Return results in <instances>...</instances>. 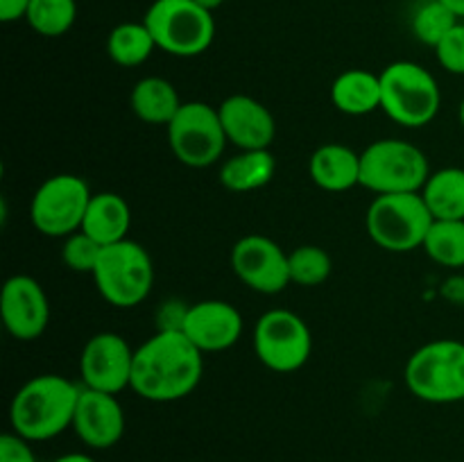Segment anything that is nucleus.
<instances>
[{
    "mask_svg": "<svg viewBox=\"0 0 464 462\" xmlns=\"http://www.w3.org/2000/svg\"><path fill=\"white\" fill-rule=\"evenodd\" d=\"M32 0H0V21L16 23L25 18Z\"/></svg>",
    "mask_w": 464,
    "mask_h": 462,
    "instance_id": "obj_32",
    "label": "nucleus"
},
{
    "mask_svg": "<svg viewBox=\"0 0 464 462\" xmlns=\"http://www.w3.org/2000/svg\"><path fill=\"white\" fill-rule=\"evenodd\" d=\"M442 294L447 302L456 303V306H464V276L456 274L451 276V279L444 281Z\"/></svg>",
    "mask_w": 464,
    "mask_h": 462,
    "instance_id": "obj_33",
    "label": "nucleus"
},
{
    "mask_svg": "<svg viewBox=\"0 0 464 462\" xmlns=\"http://www.w3.org/2000/svg\"><path fill=\"white\" fill-rule=\"evenodd\" d=\"M75 0H32L27 7L25 23L41 36H62L75 25Z\"/></svg>",
    "mask_w": 464,
    "mask_h": 462,
    "instance_id": "obj_26",
    "label": "nucleus"
},
{
    "mask_svg": "<svg viewBox=\"0 0 464 462\" xmlns=\"http://www.w3.org/2000/svg\"><path fill=\"white\" fill-rule=\"evenodd\" d=\"M331 102L347 116H367L381 109V75L362 68L340 72L331 84Z\"/></svg>",
    "mask_w": 464,
    "mask_h": 462,
    "instance_id": "obj_21",
    "label": "nucleus"
},
{
    "mask_svg": "<svg viewBox=\"0 0 464 462\" xmlns=\"http://www.w3.org/2000/svg\"><path fill=\"white\" fill-rule=\"evenodd\" d=\"M143 23L152 32L157 48L172 57H198L216 39V18L195 0H154Z\"/></svg>",
    "mask_w": 464,
    "mask_h": 462,
    "instance_id": "obj_5",
    "label": "nucleus"
},
{
    "mask_svg": "<svg viewBox=\"0 0 464 462\" xmlns=\"http://www.w3.org/2000/svg\"><path fill=\"white\" fill-rule=\"evenodd\" d=\"M420 193L435 220H464V168L430 172Z\"/></svg>",
    "mask_w": 464,
    "mask_h": 462,
    "instance_id": "obj_23",
    "label": "nucleus"
},
{
    "mask_svg": "<svg viewBox=\"0 0 464 462\" xmlns=\"http://www.w3.org/2000/svg\"><path fill=\"white\" fill-rule=\"evenodd\" d=\"M134 351L122 335L111 331L91 335L80 356L82 388L107 394H121L131 388Z\"/></svg>",
    "mask_w": 464,
    "mask_h": 462,
    "instance_id": "obj_12",
    "label": "nucleus"
},
{
    "mask_svg": "<svg viewBox=\"0 0 464 462\" xmlns=\"http://www.w3.org/2000/svg\"><path fill=\"white\" fill-rule=\"evenodd\" d=\"M195 3L202 5L204 9H208V12H216V9L220 7V5L225 3V0H195Z\"/></svg>",
    "mask_w": 464,
    "mask_h": 462,
    "instance_id": "obj_36",
    "label": "nucleus"
},
{
    "mask_svg": "<svg viewBox=\"0 0 464 462\" xmlns=\"http://www.w3.org/2000/svg\"><path fill=\"white\" fill-rule=\"evenodd\" d=\"M231 270L247 288L276 294L290 285L288 252L263 234H249L231 247Z\"/></svg>",
    "mask_w": 464,
    "mask_h": 462,
    "instance_id": "obj_13",
    "label": "nucleus"
},
{
    "mask_svg": "<svg viewBox=\"0 0 464 462\" xmlns=\"http://www.w3.org/2000/svg\"><path fill=\"white\" fill-rule=\"evenodd\" d=\"M415 3H424V0H415Z\"/></svg>",
    "mask_w": 464,
    "mask_h": 462,
    "instance_id": "obj_38",
    "label": "nucleus"
},
{
    "mask_svg": "<svg viewBox=\"0 0 464 462\" xmlns=\"http://www.w3.org/2000/svg\"><path fill=\"white\" fill-rule=\"evenodd\" d=\"M256 358L276 374L302 370L313 351V335L306 322L288 308H272L254 326Z\"/></svg>",
    "mask_w": 464,
    "mask_h": 462,
    "instance_id": "obj_11",
    "label": "nucleus"
},
{
    "mask_svg": "<svg viewBox=\"0 0 464 462\" xmlns=\"http://www.w3.org/2000/svg\"><path fill=\"white\" fill-rule=\"evenodd\" d=\"M222 127L229 143L238 149H270L276 136V122L270 109L245 93L229 95L218 104Z\"/></svg>",
    "mask_w": 464,
    "mask_h": 462,
    "instance_id": "obj_17",
    "label": "nucleus"
},
{
    "mask_svg": "<svg viewBox=\"0 0 464 462\" xmlns=\"http://www.w3.org/2000/svg\"><path fill=\"white\" fill-rule=\"evenodd\" d=\"M442 107V91L429 68L417 62H394L381 71V109L397 125L424 127Z\"/></svg>",
    "mask_w": 464,
    "mask_h": 462,
    "instance_id": "obj_3",
    "label": "nucleus"
},
{
    "mask_svg": "<svg viewBox=\"0 0 464 462\" xmlns=\"http://www.w3.org/2000/svg\"><path fill=\"white\" fill-rule=\"evenodd\" d=\"M0 462H36L30 439L21 438L14 430L5 433L0 438Z\"/></svg>",
    "mask_w": 464,
    "mask_h": 462,
    "instance_id": "obj_31",
    "label": "nucleus"
},
{
    "mask_svg": "<svg viewBox=\"0 0 464 462\" xmlns=\"http://www.w3.org/2000/svg\"><path fill=\"white\" fill-rule=\"evenodd\" d=\"M0 320L12 338L23 342L41 338L50 322V302L44 285L30 274L9 276L0 290Z\"/></svg>",
    "mask_w": 464,
    "mask_h": 462,
    "instance_id": "obj_14",
    "label": "nucleus"
},
{
    "mask_svg": "<svg viewBox=\"0 0 464 462\" xmlns=\"http://www.w3.org/2000/svg\"><path fill=\"white\" fill-rule=\"evenodd\" d=\"M433 222L435 217L430 216L421 193L376 195L365 216L370 238L381 249L394 254L421 247Z\"/></svg>",
    "mask_w": 464,
    "mask_h": 462,
    "instance_id": "obj_8",
    "label": "nucleus"
},
{
    "mask_svg": "<svg viewBox=\"0 0 464 462\" xmlns=\"http://www.w3.org/2000/svg\"><path fill=\"white\" fill-rule=\"evenodd\" d=\"M458 118H460V125H462V130H464V98H462V102H460V109H458Z\"/></svg>",
    "mask_w": 464,
    "mask_h": 462,
    "instance_id": "obj_37",
    "label": "nucleus"
},
{
    "mask_svg": "<svg viewBox=\"0 0 464 462\" xmlns=\"http://www.w3.org/2000/svg\"><path fill=\"white\" fill-rule=\"evenodd\" d=\"M308 175L329 193H344L361 186V154L343 143H326L308 159Z\"/></svg>",
    "mask_w": 464,
    "mask_h": 462,
    "instance_id": "obj_18",
    "label": "nucleus"
},
{
    "mask_svg": "<svg viewBox=\"0 0 464 462\" xmlns=\"http://www.w3.org/2000/svg\"><path fill=\"white\" fill-rule=\"evenodd\" d=\"M100 254H102V245L82 229L63 238L62 261L68 270L80 272V274H93L95 265L100 261Z\"/></svg>",
    "mask_w": 464,
    "mask_h": 462,
    "instance_id": "obj_29",
    "label": "nucleus"
},
{
    "mask_svg": "<svg viewBox=\"0 0 464 462\" xmlns=\"http://www.w3.org/2000/svg\"><path fill=\"white\" fill-rule=\"evenodd\" d=\"M440 66L451 75H464V23H458L435 48Z\"/></svg>",
    "mask_w": 464,
    "mask_h": 462,
    "instance_id": "obj_30",
    "label": "nucleus"
},
{
    "mask_svg": "<svg viewBox=\"0 0 464 462\" xmlns=\"http://www.w3.org/2000/svg\"><path fill=\"white\" fill-rule=\"evenodd\" d=\"M91 197L93 193L82 177L68 172L48 177L32 195V225L48 238H68L82 229Z\"/></svg>",
    "mask_w": 464,
    "mask_h": 462,
    "instance_id": "obj_10",
    "label": "nucleus"
},
{
    "mask_svg": "<svg viewBox=\"0 0 464 462\" xmlns=\"http://www.w3.org/2000/svg\"><path fill=\"white\" fill-rule=\"evenodd\" d=\"M202 374L204 353L181 329H161L134 351L130 390L145 401H179L198 388Z\"/></svg>",
    "mask_w": 464,
    "mask_h": 462,
    "instance_id": "obj_1",
    "label": "nucleus"
},
{
    "mask_svg": "<svg viewBox=\"0 0 464 462\" xmlns=\"http://www.w3.org/2000/svg\"><path fill=\"white\" fill-rule=\"evenodd\" d=\"M168 130V143L181 166L211 168L227 148L220 113L207 102H184Z\"/></svg>",
    "mask_w": 464,
    "mask_h": 462,
    "instance_id": "obj_9",
    "label": "nucleus"
},
{
    "mask_svg": "<svg viewBox=\"0 0 464 462\" xmlns=\"http://www.w3.org/2000/svg\"><path fill=\"white\" fill-rule=\"evenodd\" d=\"M130 226L131 208L122 195L111 193V190L93 193L84 213V222H82L84 234H89L102 247H107V245L125 240L130 234Z\"/></svg>",
    "mask_w": 464,
    "mask_h": 462,
    "instance_id": "obj_19",
    "label": "nucleus"
},
{
    "mask_svg": "<svg viewBox=\"0 0 464 462\" xmlns=\"http://www.w3.org/2000/svg\"><path fill=\"white\" fill-rule=\"evenodd\" d=\"M154 50H157V41L143 21L121 23L107 36L109 59L122 68L140 66L152 57Z\"/></svg>",
    "mask_w": 464,
    "mask_h": 462,
    "instance_id": "obj_24",
    "label": "nucleus"
},
{
    "mask_svg": "<svg viewBox=\"0 0 464 462\" xmlns=\"http://www.w3.org/2000/svg\"><path fill=\"white\" fill-rule=\"evenodd\" d=\"M458 18H464V0H442Z\"/></svg>",
    "mask_w": 464,
    "mask_h": 462,
    "instance_id": "obj_35",
    "label": "nucleus"
},
{
    "mask_svg": "<svg viewBox=\"0 0 464 462\" xmlns=\"http://www.w3.org/2000/svg\"><path fill=\"white\" fill-rule=\"evenodd\" d=\"M276 161L270 149H240L220 166L218 179L231 193H252L275 179Z\"/></svg>",
    "mask_w": 464,
    "mask_h": 462,
    "instance_id": "obj_20",
    "label": "nucleus"
},
{
    "mask_svg": "<svg viewBox=\"0 0 464 462\" xmlns=\"http://www.w3.org/2000/svg\"><path fill=\"white\" fill-rule=\"evenodd\" d=\"M421 247L438 265L464 267V220H435Z\"/></svg>",
    "mask_w": 464,
    "mask_h": 462,
    "instance_id": "obj_25",
    "label": "nucleus"
},
{
    "mask_svg": "<svg viewBox=\"0 0 464 462\" xmlns=\"http://www.w3.org/2000/svg\"><path fill=\"white\" fill-rule=\"evenodd\" d=\"M243 315L236 306L222 299H204L186 308L177 329L202 353L227 351L243 335Z\"/></svg>",
    "mask_w": 464,
    "mask_h": 462,
    "instance_id": "obj_15",
    "label": "nucleus"
},
{
    "mask_svg": "<svg viewBox=\"0 0 464 462\" xmlns=\"http://www.w3.org/2000/svg\"><path fill=\"white\" fill-rule=\"evenodd\" d=\"M331 270H334V261L326 249L317 247V245H299L288 254L290 284L315 288L329 279Z\"/></svg>",
    "mask_w": 464,
    "mask_h": 462,
    "instance_id": "obj_27",
    "label": "nucleus"
},
{
    "mask_svg": "<svg viewBox=\"0 0 464 462\" xmlns=\"http://www.w3.org/2000/svg\"><path fill=\"white\" fill-rule=\"evenodd\" d=\"M131 111L136 113V118L148 125H170L172 118L177 116V111L181 109V100L177 89L172 86V82L163 80V77L150 75L143 77L134 84L130 95Z\"/></svg>",
    "mask_w": 464,
    "mask_h": 462,
    "instance_id": "obj_22",
    "label": "nucleus"
},
{
    "mask_svg": "<svg viewBox=\"0 0 464 462\" xmlns=\"http://www.w3.org/2000/svg\"><path fill=\"white\" fill-rule=\"evenodd\" d=\"M82 385L62 374L25 380L9 403L12 430L30 442H45L72 428Z\"/></svg>",
    "mask_w": 464,
    "mask_h": 462,
    "instance_id": "obj_2",
    "label": "nucleus"
},
{
    "mask_svg": "<svg viewBox=\"0 0 464 462\" xmlns=\"http://www.w3.org/2000/svg\"><path fill=\"white\" fill-rule=\"evenodd\" d=\"M403 380L426 403L464 401V342L444 338L421 344L408 358Z\"/></svg>",
    "mask_w": 464,
    "mask_h": 462,
    "instance_id": "obj_4",
    "label": "nucleus"
},
{
    "mask_svg": "<svg viewBox=\"0 0 464 462\" xmlns=\"http://www.w3.org/2000/svg\"><path fill=\"white\" fill-rule=\"evenodd\" d=\"M125 410L116 394L82 388L72 430L89 448H111L125 435Z\"/></svg>",
    "mask_w": 464,
    "mask_h": 462,
    "instance_id": "obj_16",
    "label": "nucleus"
},
{
    "mask_svg": "<svg viewBox=\"0 0 464 462\" xmlns=\"http://www.w3.org/2000/svg\"><path fill=\"white\" fill-rule=\"evenodd\" d=\"M460 23V18L442 0H424L412 16V34L429 48H438L440 41Z\"/></svg>",
    "mask_w": 464,
    "mask_h": 462,
    "instance_id": "obj_28",
    "label": "nucleus"
},
{
    "mask_svg": "<svg viewBox=\"0 0 464 462\" xmlns=\"http://www.w3.org/2000/svg\"><path fill=\"white\" fill-rule=\"evenodd\" d=\"M91 276L104 302L116 308H134L152 293L154 265L143 245L125 238L102 247Z\"/></svg>",
    "mask_w": 464,
    "mask_h": 462,
    "instance_id": "obj_7",
    "label": "nucleus"
},
{
    "mask_svg": "<svg viewBox=\"0 0 464 462\" xmlns=\"http://www.w3.org/2000/svg\"><path fill=\"white\" fill-rule=\"evenodd\" d=\"M53 462H95V457H91L89 453H63Z\"/></svg>",
    "mask_w": 464,
    "mask_h": 462,
    "instance_id": "obj_34",
    "label": "nucleus"
},
{
    "mask_svg": "<svg viewBox=\"0 0 464 462\" xmlns=\"http://www.w3.org/2000/svg\"><path fill=\"white\" fill-rule=\"evenodd\" d=\"M429 177V159L408 140L381 139L361 152V186L376 195L420 193Z\"/></svg>",
    "mask_w": 464,
    "mask_h": 462,
    "instance_id": "obj_6",
    "label": "nucleus"
}]
</instances>
